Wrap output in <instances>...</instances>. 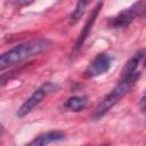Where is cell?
I'll use <instances>...</instances> for the list:
<instances>
[{
    "mask_svg": "<svg viewBox=\"0 0 146 146\" xmlns=\"http://www.w3.org/2000/svg\"><path fill=\"white\" fill-rule=\"evenodd\" d=\"M51 46L48 39H34L23 43H19L8 51L3 52L0 57V70L3 71L7 67L21 64L30 57L36 56L42 51L47 50Z\"/></svg>",
    "mask_w": 146,
    "mask_h": 146,
    "instance_id": "cell-1",
    "label": "cell"
},
{
    "mask_svg": "<svg viewBox=\"0 0 146 146\" xmlns=\"http://www.w3.org/2000/svg\"><path fill=\"white\" fill-rule=\"evenodd\" d=\"M140 73L139 72H133L130 75H127L124 78H121L120 82L112 89V91L110 94H107L104 99L98 104V106L95 110V113L92 115V117L95 120H98L100 117H103L114 105H116L128 92L129 90L132 88V86L136 83V81L139 79Z\"/></svg>",
    "mask_w": 146,
    "mask_h": 146,
    "instance_id": "cell-2",
    "label": "cell"
},
{
    "mask_svg": "<svg viewBox=\"0 0 146 146\" xmlns=\"http://www.w3.org/2000/svg\"><path fill=\"white\" fill-rule=\"evenodd\" d=\"M58 89H59V86H58V84H56V83H54V82H44L43 84H41V86L21 105V107L18 108L16 115H17L19 119L24 117V116L27 115L35 106H38L47 95H49V94H51V92H54V91H56V90H58Z\"/></svg>",
    "mask_w": 146,
    "mask_h": 146,
    "instance_id": "cell-3",
    "label": "cell"
},
{
    "mask_svg": "<svg viewBox=\"0 0 146 146\" xmlns=\"http://www.w3.org/2000/svg\"><path fill=\"white\" fill-rule=\"evenodd\" d=\"M146 14V1H138L135 2L129 8L122 10L117 16L112 19V26L115 29H123L127 27L136 17L143 16Z\"/></svg>",
    "mask_w": 146,
    "mask_h": 146,
    "instance_id": "cell-4",
    "label": "cell"
},
{
    "mask_svg": "<svg viewBox=\"0 0 146 146\" xmlns=\"http://www.w3.org/2000/svg\"><path fill=\"white\" fill-rule=\"evenodd\" d=\"M113 58L110 55L106 54H98L91 63L88 65V67L84 71V76L86 78H96L99 76L104 73H106L111 65H112Z\"/></svg>",
    "mask_w": 146,
    "mask_h": 146,
    "instance_id": "cell-5",
    "label": "cell"
},
{
    "mask_svg": "<svg viewBox=\"0 0 146 146\" xmlns=\"http://www.w3.org/2000/svg\"><path fill=\"white\" fill-rule=\"evenodd\" d=\"M102 7H103V2H97L96 6L94 7V9L91 10V14L89 15V17H88V19H87V22H86V24H84V26H83L80 35H79L76 42H75V46L73 48V52L79 51V49L83 46L84 41L89 36V33H90V31H91V29H92V26H94V24L96 22V18H97V16H98Z\"/></svg>",
    "mask_w": 146,
    "mask_h": 146,
    "instance_id": "cell-6",
    "label": "cell"
},
{
    "mask_svg": "<svg viewBox=\"0 0 146 146\" xmlns=\"http://www.w3.org/2000/svg\"><path fill=\"white\" fill-rule=\"evenodd\" d=\"M64 133L60 131H49L42 135H39L36 138H34L33 140H31L27 145L25 146H47L52 141H57V140H62L64 138Z\"/></svg>",
    "mask_w": 146,
    "mask_h": 146,
    "instance_id": "cell-7",
    "label": "cell"
},
{
    "mask_svg": "<svg viewBox=\"0 0 146 146\" xmlns=\"http://www.w3.org/2000/svg\"><path fill=\"white\" fill-rule=\"evenodd\" d=\"M145 54H146V50H145V49H141V50L137 51V52L125 63V65L123 66L122 72H121V78H124V76L130 75V74H132L133 72H136V68H137L139 62L141 60V58L144 57Z\"/></svg>",
    "mask_w": 146,
    "mask_h": 146,
    "instance_id": "cell-8",
    "label": "cell"
},
{
    "mask_svg": "<svg viewBox=\"0 0 146 146\" xmlns=\"http://www.w3.org/2000/svg\"><path fill=\"white\" fill-rule=\"evenodd\" d=\"M87 105H88V98L86 96H73L66 100V103L64 104V107L67 111L79 112L86 108Z\"/></svg>",
    "mask_w": 146,
    "mask_h": 146,
    "instance_id": "cell-9",
    "label": "cell"
},
{
    "mask_svg": "<svg viewBox=\"0 0 146 146\" xmlns=\"http://www.w3.org/2000/svg\"><path fill=\"white\" fill-rule=\"evenodd\" d=\"M88 3L89 2H87V1H79L76 3L75 9L70 15V25H74L80 21V18L83 16V14L86 11V7Z\"/></svg>",
    "mask_w": 146,
    "mask_h": 146,
    "instance_id": "cell-10",
    "label": "cell"
},
{
    "mask_svg": "<svg viewBox=\"0 0 146 146\" xmlns=\"http://www.w3.org/2000/svg\"><path fill=\"white\" fill-rule=\"evenodd\" d=\"M140 107L143 111H146V96H144L140 100Z\"/></svg>",
    "mask_w": 146,
    "mask_h": 146,
    "instance_id": "cell-11",
    "label": "cell"
},
{
    "mask_svg": "<svg viewBox=\"0 0 146 146\" xmlns=\"http://www.w3.org/2000/svg\"><path fill=\"white\" fill-rule=\"evenodd\" d=\"M145 67H146V60H145Z\"/></svg>",
    "mask_w": 146,
    "mask_h": 146,
    "instance_id": "cell-12",
    "label": "cell"
},
{
    "mask_svg": "<svg viewBox=\"0 0 146 146\" xmlns=\"http://www.w3.org/2000/svg\"><path fill=\"white\" fill-rule=\"evenodd\" d=\"M104 146H110V145H104Z\"/></svg>",
    "mask_w": 146,
    "mask_h": 146,
    "instance_id": "cell-13",
    "label": "cell"
}]
</instances>
